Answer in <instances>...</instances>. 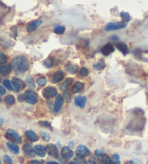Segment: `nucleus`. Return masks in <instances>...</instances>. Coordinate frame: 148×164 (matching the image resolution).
I'll return each mask as SVG.
<instances>
[{
  "label": "nucleus",
  "instance_id": "nucleus-17",
  "mask_svg": "<svg viewBox=\"0 0 148 164\" xmlns=\"http://www.w3.org/2000/svg\"><path fill=\"white\" fill-rule=\"evenodd\" d=\"M12 70V66L8 64H4L0 66V73L2 75H7L10 73Z\"/></svg>",
  "mask_w": 148,
  "mask_h": 164
},
{
  "label": "nucleus",
  "instance_id": "nucleus-12",
  "mask_svg": "<svg viewBox=\"0 0 148 164\" xmlns=\"http://www.w3.org/2000/svg\"><path fill=\"white\" fill-rule=\"evenodd\" d=\"M87 102V97L84 95H77L75 98V104L80 108H84Z\"/></svg>",
  "mask_w": 148,
  "mask_h": 164
},
{
  "label": "nucleus",
  "instance_id": "nucleus-37",
  "mask_svg": "<svg viewBox=\"0 0 148 164\" xmlns=\"http://www.w3.org/2000/svg\"><path fill=\"white\" fill-rule=\"evenodd\" d=\"M95 156L98 157H103V156H105L106 155V152H105V150L103 149H97L95 151Z\"/></svg>",
  "mask_w": 148,
  "mask_h": 164
},
{
  "label": "nucleus",
  "instance_id": "nucleus-39",
  "mask_svg": "<svg viewBox=\"0 0 148 164\" xmlns=\"http://www.w3.org/2000/svg\"><path fill=\"white\" fill-rule=\"evenodd\" d=\"M6 61H7L6 55L3 53V52H1V53H0V63H1L2 64H4V63L6 62Z\"/></svg>",
  "mask_w": 148,
  "mask_h": 164
},
{
  "label": "nucleus",
  "instance_id": "nucleus-10",
  "mask_svg": "<svg viewBox=\"0 0 148 164\" xmlns=\"http://www.w3.org/2000/svg\"><path fill=\"white\" fill-rule=\"evenodd\" d=\"M61 155H62V158L64 159H70L72 158L74 156V152L72 150V149L69 147L65 146V147L62 148V150H61Z\"/></svg>",
  "mask_w": 148,
  "mask_h": 164
},
{
  "label": "nucleus",
  "instance_id": "nucleus-34",
  "mask_svg": "<svg viewBox=\"0 0 148 164\" xmlns=\"http://www.w3.org/2000/svg\"><path fill=\"white\" fill-rule=\"evenodd\" d=\"M38 124L41 126H43V127H46V128L50 129V130H52V126L51 125V124H50L49 122L41 121V122H38Z\"/></svg>",
  "mask_w": 148,
  "mask_h": 164
},
{
  "label": "nucleus",
  "instance_id": "nucleus-26",
  "mask_svg": "<svg viewBox=\"0 0 148 164\" xmlns=\"http://www.w3.org/2000/svg\"><path fill=\"white\" fill-rule=\"evenodd\" d=\"M4 102L9 106H12V105L15 104V98L12 95H7L4 98Z\"/></svg>",
  "mask_w": 148,
  "mask_h": 164
},
{
  "label": "nucleus",
  "instance_id": "nucleus-13",
  "mask_svg": "<svg viewBox=\"0 0 148 164\" xmlns=\"http://www.w3.org/2000/svg\"><path fill=\"white\" fill-rule=\"evenodd\" d=\"M35 153L39 157H44L46 154V149L41 145H36L33 148Z\"/></svg>",
  "mask_w": 148,
  "mask_h": 164
},
{
  "label": "nucleus",
  "instance_id": "nucleus-31",
  "mask_svg": "<svg viewBox=\"0 0 148 164\" xmlns=\"http://www.w3.org/2000/svg\"><path fill=\"white\" fill-rule=\"evenodd\" d=\"M36 82H37V84L39 85V86L43 87V86H44L46 84L47 80L45 78L41 77V78H38V79H37Z\"/></svg>",
  "mask_w": 148,
  "mask_h": 164
},
{
  "label": "nucleus",
  "instance_id": "nucleus-16",
  "mask_svg": "<svg viewBox=\"0 0 148 164\" xmlns=\"http://www.w3.org/2000/svg\"><path fill=\"white\" fill-rule=\"evenodd\" d=\"M114 47L111 44V43H107L101 49V52L104 56H108L111 54H112L114 51Z\"/></svg>",
  "mask_w": 148,
  "mask_h": 164
},
{
  "label": "nucleus",
  "instance_id": "nucleus-23",
  "mask_svg": "<svg viewBox=\"0 0 148 164\" xmlns=\"http://www.w3.org/2000/svg\"><path fill=\"white\" fill-rule=\"evenodd\" d=\"M66 69L68 73L71 74H75L77 73L78 71V66L75 64H68L66 65Z\"/></svg>",
  "mask_w": 148,
  "mask_h": 164
},
{
  "label": "nucleus",
  "instance_id": "nucleus-5",
  "mask_svg": "<svg viewBox=\"0 0 148 164\" xmlns=\"http://www.w3.org/2000/svg\"><path fill=\"white\" fill-rule=\"evenodd\" d=\"M12 83L13 87H14L15 91L16 92V93H18V92L20 91L21 90L25 88L26 86L25 83L21 79H20V78H13L12 80Z\"/></svg>",
  "mask_w": 148,
  "mask_h": 164
},
{
  "label": "nucleus",
  "instance_id": "nucleus-3",
  "mask_svg": "<svg viewBox=\"0 0 148 164\" xmlns=\"http://www.w3.org/2000/svg\"><path fill=\"white\" fill-rule=\"evenodd\" d=\"M25 100L29 104H36L38 101V95L34 91L28 90L24 93Z\"/></svg>",
  "mask_w": 148,
  "mask_h": 164
},
{
  "label": "nucleus",
  "instance_id": "nucleus-44",
  "mask_svg": "<svg viewBox=\"0 0 148 164\" xmlns=\"http://www.w3.org/2000/svg\"><path fill=\"white\" fill-rule=\"evenodd\" d=\"M110 40L113 41V42H116V41H118L119 40V38L118 36L114 35V36H111L110 37Z\"/></svg>",
  "mask_w": 148,
  "mask_h": 164
},
{
  "label": "nucleus",
  "instance_id": "nucleus-49",
  "mask_svg": "<svg viewBox=\"0 0 148 164\" xmlns=\"http://www.w3.org/2000/svg\"><path fill=\"white\" fill-rule=\"evenodd\" d=\"M68 164H78L77 163H76L75 162V161H72V162H70V163H69Z\"/></svg>",
  "mask_w": 148,
  "mask_h": 164
},
{
  "label": "nucleus",
  "instance_id": "nucleus-41",
  "mask_svg": "<svg viewBox=\"0 0 148 164\" xmlns=\"http://www.w3.org/2000/svg\"><path fill=\"white\" fill-rule=\"evenodd\" d=\"M4 161L7 164H12V160L10 156H4Z\"/></svg>",
  "mask_w": 148,
  "mask_h": 164
},
{
  "label": "nucleus",
  "instance_id": "nucleus-29",
  "mask_svg": "<svg viewBox=\"0 0 148 164\" xmlns=\"http://www.w3.org/2000/svg\"><path fill=\"white\" fill-rule=\"evenodd\" d=\"M3 85L5 86L7 89L9 90V91H13V90H14L12 83L9 80H4L3 81Z\"/></svg>",
  "mask_w": 148,
  "mask_h": 164
},
{
  "label": "nucleus",
  "instance_id": "nucleus-38",
  "mask_svg": "<svg viewBox=\"0 0 148 164\" xmlns=\"http://www.w3.org/2000/svg\"><path fill=\"white\" fill-rule=\"evenodd\" d=\"M75 161L76 163H77L78 164H83L85 163V161L83 157L80 156H77V157H76V158H75Z\"/></svg>",
  "mask_w": 148,
  "mask_h": 164
},
{
  "label": "nucleus",
  "instance_id": "nucleus-21",
  "mask_svg": "<svg viewBox=\"0 0 148 164\" xmlns=\"http://www.w3.org/2000/svg\"><path fill=\"white\" fill-rule=\"evenodd\" d=\"M7 145L9 150H10V151L12 153H14V154H18L19 153V151H20L19 147L17 145H15V143H7Z\"/></svg>",
  "mask_w": 148,
  "mask_h": 164
},
{
  "label": "nucleus",
  "instance_id": "nucleus-27",
  "mask_svg": "<svg viewBox=\"0 0 148 164\" xmlns=\"http://www.w3.org/2000/svg\"><path fill=\"white\" fill-rule=\"evenodd\" d=\"M25 81L26 82H27L28 85L29 86V87H30V88H35V87H36V83H35L34 79L32 76H30V75L27 76V77H26Z\"/></svg>",
  "mask_w": 148,
  "mask_h": 164
},
{
  "label": "nucleus",
  "instance_id": "nucleus-25",
  "mask_svg": "<svg viewBox=\"0 0 148 164\" xmlns=\"http://www.w3.org/2000/svg\"><path fill=\"white\" fill-rule=\"evenodd\" d=\"M106 67V64L105 62H104L103 60H101L100 61H98L96 64H95L93 65V68H94L95 70H102V69H103L104 68Z\"/></svg>",
  "mask_w": 148,
  "mask_h": 164
},
{
  "label": "nucleus",
  "instance_id": "nucleus-14",
  "mask_svg": "<svg viewBox=\"0 0 148 164\" xmlns=\"http://www.w3.org/2000/svg\"><path fill=\"white\" fill-rule=\"evenodd\" d=\"M23 151L25 152V155L28 157H33L35 156L34 149L32 148V146L29 143H25L23 147Z\"/></svg>",
  "mask_w": 148,
  "mask_h": 164
},
{
  "label": "nucleus",
  "instance_id": "nucleus-30",
  "mask_svg": "<svg viewBox=\"0 0 148 164\" xmlns=\"http://www.w3.org/2000/svg\"><path fill=\"white\" fill-rule=\"evenodd\" d=\"M101 163L102 164H111L112 163V159L110 158L109 156H103L101 158Z\"/></svg>",
  "mask_w": 148,
  "mask_h": 164
},
{
  "label": "nucleus",
  "instance_id": "nucleus-50",
  "mask_svg": "<svg viewBox=\"0 0 148 164\" xmlns=\"http://www.w3.org/2000/svg\"><path fill=\"white\" fill-rule=\"evenodd\" d=\"M69 145H70L71 148H72L73 145H74V143H72H72H69Z\"/></svg>",
  "mask_w": 148,
  "mask_h": 164
},
{
  "label": "nucleus",
  "instance_id": "nucleus-15",
  "mask_svg": "<svg viewBox=\"0 0 148 164\" xmlns=\"http://www.w3.org/2000/svg\"><path fill=\"white\" fill-rule=\"evenodd\" d=\"M42 23H43V21L41 20H37L32 22L31 23L28 25L27 30L29 33H33V31H35L37 28H38L39 25L42 24Z\"/></svg>",
  "mask_w": 148,
  "mask_h": 164
},
{
  "label": "nucleus",
  "instance_id": "nucleus-45",
  "mask_svg": "<svg viewBox=\"0 0 148 164\" xmlns=\"http://www.w3.org/2000/svg\"><path fill=\"white\" fill-rule=\"evenodd\" d=\"M0 90H1V91H0V94H1V95H4L6 93V91H5V89L4 88V87L2 86V85L0 86Z\"/></svg>",
  "mask_w": 148,
  "mask_h": 164
},
{
  "label": "nucleus",
  "instance_id": "nucleus-19",
  "mask_svg": "<svg viewBox=\"0 0 148 164\" xmlns=\"http://www.w3.org/2000/svg\"><path fill=\"white\" fill-rule=\"evenodd\" d=\"M25 136L31 142H36L38 140V137L33 131L28 130L25 132Z\"/></svg>",
  "mask_w": 148,
  "mask_h": 164
},
{
  "label": "nucleus",
  "instance_id": "nucleus-48",
  "mask_svg": "<svg viewBox=\"0 0 148 164\" xmlns=\"http://www.w3.org/2000/svg\"><path fill=\"white\" fill-rule=\"evenodd\" d=\"M86 164H96V163H95V161H89L86 163Z\"/></svg>",
  "mask_w": 148,
  "mask_h": 164
},
{
  "label": "nucleus",
  "instance_id": "nucleus-24",
  "mask_svg": "<svg viewBox=\"0 0 148 164\" xmlns=\"http://www.w3.org/2000/svg\"><path fill=\"white\" fill-rule=\"evenodd\" d=\"M54 31L56 34H63L65 31V27L63 25H58V24H54Z\"/></svg>",
  "mask_w": 148,
  "mask_h": 164
},
{
  "label": "nucleus",
  "instance_id": "nucleus-11",
  "mask_svg": "<svg viewBox=\"0 0 148 164\" xmlns=\"http://www.w3.org/2000/svg\"><path fill=\"white\" fill-rule=\"evenodd\" d=\"M64 73H63L62 70L56 71L55 73H54V75H52L51 81L52 83H58L64 79Z\"/></svg>",
  "mask_w": 148,
  "mask_h": 164
},
{
  "label": "nucleus",
  "instance_id": "nucleus-7",
  "mask_svg": "<svg viewBox=\"0 0 148 164\" xmlns=\"http://www.w3.org/2000/svg\"><path fill=\"white\" fill-rule=\"evenodd\" d=\"M46 152L50 156L53 157L54 158H59V150L55 145L49 144L46 147Z\"/></svg>",
  "mask_w": 148,
  "mask_h": 164
},
{
  "label": "nucleus",
  "instance_id": "nucleus-36",
  "mask_svg": "<svg viewBox=\"0 0 148 164\" xmlns=\"http://www.w3.org/2000/svg\"><path fill=\"white\" fill-rule=\"evenodd\" d=\"M41 136L42 139L46 142H49L50 140V135L46 132H40Z\"/></svg>",
  "mask_w": 148,
  "mask_h": 164
},
{
  "label": "nucleus",
  "instance_id": "nucleus-8",
  "mask_svg": "<svg viewBox=\"0 0 148 164\" xmlns=\"http://www.w3.org/2000/svg\"><path fill=\"white\" fill-rule=\"evenodd\" d=\"M64 97L60 94H58L56 95L55 102H54V112L57 113L59 111H60L61 108H62L63 104H64Z\"/></svg>",
  "mask_w": 148,
  "mask_h": 164
},
{
  "label": "nucleus",
  "instance_id": "nucleus-42",
  "mask_svg": "<svg viewBox=\"0 0 148 164\" xmlns=\"http://www.w3.org/2000/svg\"><path fill=\"white\" fill-rule=\"evenodd\" d=\"M125 164H141V162L140 161L134 159V160H131V161H128V162H126Z\"/></svg>",
  "mask_w": 148,
  "mask_h": 164
},
{
  "label": "nucleus",
  "instance_id": "nucleus-1",
  "mask_svg": "<svg viewBox=\"0 0 148 164\" xmlns=\"http://www.w3.org/2000/svg\"><path fill=\"white\" fill-rule=\"evenodd\" d=\"M11 66L17 74L24 73L29 69V60L25 56H18L12 60Z\"/></svg>",
  "mask_w": 148,
  "mask_h": 164
},
{
  "label": "nucleus",
  "instance_id": "nucleus-18",
  "mask_svg": "<svg viewBox=\"0 0 148 164\" xmlns=\"http://www.w3.org/2000/svg\"><path fill=\"white\" fill-rule=\"evenodd\" d=\"M85 85L83 82H76L75 84L73 85L72 87V91L74 93H77L81 92L82 90L84 89Z\"/></svg>",
  "mask_w": 148,
  "mask_h": 164
},
{
  "label": "nucleus",
  "instance_id": "nucleus-52",
  "mask_svg": "<svg viewBox=\"0 0 148 164\" xmlns=\"http://www.w3.org/2000/svg\"><path fill=\"white\" fill-rule=\"evenodd\" d=\"M146 164H148V161H147V163H146Z\"/></svg>",
  "mask_w": 148,
  "mask_h": 164
},
{
  "label": "nucleus",
  "instance_id": "nucleus-6",
  "mask_svg": "<svg viewBox=\"0 0 148 164\" xmlns=\"http://www.w3.org/2000/svg\"><path fill=\"white\" fill-rule=\"evenodd\" d=\"M57 95V91L54 87H47L43 91V96L46 99L54 98Z\"/></svg>",
  "mask_w": 148,
  "mask_h": 164
},
{
  "label": "nucleus",
  "instance_id": "nucleus-47",
  "mask_svg": "<svg viewBox=\"0 0 148 164\" xmlns=\"http://www.w3.org/2000/svg\"><path fill=\"white\" fill-rule=\"evenodd\" d=\"M25 100V97H24V95H20L19 96V100H20V101H22V100Z\"/></svg>",
  "mask_w": 148,
  "mask_h": 164
},
{
  "label": "nucleus",
  "instance_id": "nucleus-35",
  "mask_svg": "<svg viewBox=\"0 0 148 164\" xmlns=\"http://www.w3.org/2000/svg\"><path fill=\"white\" fill-rule=\"evenodd\" d=\"M80 75L82 76V77H87V76L88 75V74H89V71H88V69L86 68V67H82L81 69H80Z\"/></svg>",
  "mask_w": 148,
  "mask_h": 164
},
{
  "label": "nucleus",
  "instance_id": "nucleus-22",
  "mask_svg": "<svg viewBox=\"0 0 148 164\" xmlns=\"http://www.w3.org/2000/svg\"><path fill=\"white\" fill-rule=\"evenodd\" d=\"M72 81H73L72 78H67V79L59 85V88L62 90V91H66V90L68 88L69 85L72 84Z\"/></svg>",
  "mask_w": 148,
  "mask_h": 164
},
{
  "label": "nucleus",
  "instance_id": "nucleus-51",
  "mask_svg": "<svg viewBox=\"0 0 148 164\" xmlns=\"http://www.w3.org/2000/svg\"><path fill=\"white\" fill-rule=\"evenodd\" d=\"M2 123H3V119H1V125L2 124Z\"/></svg>",
  "mask_w": 148,
  "mask_h": 164
},
{
  "label": "nucleus",
  "instance_id": "nucleus-28",
  "mask_svg": "<svg viewBox=\"0 0 148 164\" xmlns=\"http://www.w3.org/2000/svg\"><path fill=\"white\" fill-rule=\"evenodd\" d=\"M121 17L122 19V20L124 21V23H128L132 20V17L130 16V15L128 12H121L120 13Z\"/></svg>",
  "mask_w": 148,
  "mask_h": 164
},
{
  "label": "nucleus",
  "instance_id": "nucleus-40",
  "mask_svg": "<svg viewBox=\"0 0 148 164\" xmlns=\"http://www.w3.org/2000/svg\"><path fill=\"white\" fill-rule=\"evenodd\" d=\"M63 97H64V98H65V99H66V100H67V102L70 101L71 95H70V93H69V92L65 91L64 93V94H63Z\"/></svg>",
  "mask_w": 148,
  "mask_h": 164
},
{
  "label": "nucleus",
  "instance_id": "nucleus-2",
  "mask_svg": "<svg viewBox=\"0 0 148 164\" xmlns=\"http://www.w3.org/2000/svg\"><path fill=\"white\" fill-rule=\"evenodd\" d=\"M5 137L7 139H8L9 140H11L13 142V143L18 144L22 143V138L20 135L16 131L12 130V129H9V130L7 131Z\"/></svg>",
  "mask_w": 148,
  "mask_h": 164
},
{
  "label": "nucleus",
  "instance_id": "nucleus-4",
  "mask_svg": "<svg viewBox=\"0 0 148 164\" xmlns=\"http://www.w3.org/2000/svg\"><path fill=\"white\" fill-rule=\"evenodd\" d=\"M127 23H124V22H120V23L111 22V23H108L107 25H106L105 30L106 31H111V30L123 29V28L127 27Z\"/></svg>",
  "mask_w": 148,
  "mask_h": 164
},
{
  "label": "nucleus",
  "instance_id": "nucleus-32",
  "mask_svg": "<svg viewBox=\"0 0 148 164\" xmlns=\"http://www.w3.org/2000/svg\"><path fill=\"white\" fill-rule=\"evenodd\" d=\"M43 66L46 68H51L52 67V64H53V60L51 58H48L47 60H46L43 62Z\"/></svg>",
  "mask_w": 148,
  "mask_h": 164
},
{
  "label": "nucleus",
  "instance_id": "nucleus-20",
  "mask_svg": "<svg viewBox=\"0 0 148 164\" xmlns=\"http://www.w3.org/2000/svg\"><path fill=\"white\" fill-rule=\"evenodd\" d=\"M116 48L122 53L124 55H126L129 53V48H128L127 45L124 43H117L116 44Z\"/></svg>",
  "mask_w": 148,
  "mask_h": 164
},
{
  "label": "nucleus",
  "instance_id": "nucleus-33",
  "mask_svg": "<svg viewBox=\"0 0 148 164\" xmlns=\"http://www.w3.org/2000/svg\"><path fill=\"white\" fill-rule=\"evenodd\" d=\"M112 163L113 164H120V156L119 154H114L112 156Z\"/></svg>",
  "mask_w": 148,
  "mask_h": 164
},
{
  "label": "nucleus",
  "instance_id": "nucleus-9",
  "mask_svg": "<svg viewBox=\"0 0 148 164\" xmlns=\"http://www.w3.org/2000/svg\"><path fill=\"white\" fill-rule=\"evenodd\" d=\"M76 152H77V156L82 157H87L90 155V150L86 146L83 145H80L78 146L77 148V150H76Z\"/></svg>",
  "mask_w": 148,
  "mask_h": 164
},
{
  "label": "nucleus",
  "instance_id": "nucleus-43",
  "mask_svg": "<svg viewBox=\"0 0 148 164\" xmlns=\"http://www.w3.org/2000/svg\"><path fill=\"white\" fill-rule=\"evenodd\" d=\"M44 161H39V160H33L30 161V164H43Z\"/></svg>",
  "mask_w": 148,
  "mask_h": 164
},
{
  "label": "nucleus",
  "instance_id": "nucleus-46",
  "mask_svg": "<svg viewBox=\"0 0 148 164\" xmlns=\"http://www.w3.org/2000/svg\"><path fill=\"white\" fill-rule=\"evenodd\" d=\"M46 164H59V163L56 162V161H48V162H46Z\"/></svg>",
  "mask_w": 148,
  "mask_h": 164
}]
</instances>
